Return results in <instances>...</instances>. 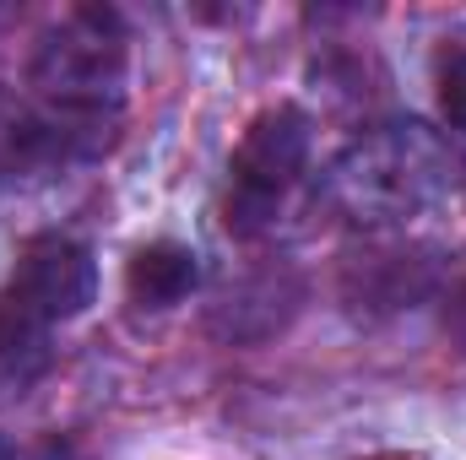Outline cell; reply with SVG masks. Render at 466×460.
Wrapping results in <instances>:
<instances>
[{"label":"cell","mask_w":466,"mask_h":460,"mask_svg":"<svg viewBox=\"0 0 466 460\" xmlns=\"http://www.w3.org/2000/svg\"><path fill=\"white\" fill-rule=\"evenodd\" d=\"M0 460H16V450H11V439L0 434Z\"/></svg>","instance_id":"9"},{"label":"cell","mask_w":466,"mask_h":460,"mask_svg":"<svg viewBox=\"0 0 466 460\" xmlns=\"http://www.w3.org/2000/svg\"><path fill=\"white\" fill-rule=\"evenodd\" d=\"M434 87H440V115H445V125L466 135V49H451L440 60Z\"/></svg>","instance_id":"7"},{"label":"cell","mask_w":466,"mask_h":460,"mask_svg":"<svg viewBox=\"0 0 466 460\" xmlns=\"http://www.w3.org/2000/svg\"><path fill=\"white\" fill-rule=\"evenodd\" d=\"M461 185L456 146L423 119L374 125L331 163V201L352 223H407Z\"/></svg>","instance_id":"1"},{"label":"cell","mask_w":466,"mask_h":460,"mask_svg":"<svg viewBox=\"0 0 466 460\" xmlns=\"http://www.w3.org/2000/svg\"><path fill=\"white\" fill-rule=\"evenodd\" d=\"M304 163H309V115L304 109L277 104V109L249 119V130L228 163V201H223L228 233L255 238L271 228L288 190L304 179Z\"/></svg>","instance_id":"4"},{"label":"cell","mask_w":466,"mask_h":460,"mask_svg":"<svg viewBox=\"0 0 466 460\" xmlns=\"http://www.w3.org/2000/svg\"><path fill=\"white\" fill-rule=\"evenodd\" d=\"M440 325H445V336L456 346H466V276L445 287V298H440Z\"/></svg>","instance_id":"8"},{"label":"cell","mask_w":466,"mask_h":460,"mask_svg":"<svg viewBox=\"0 0 466 460\" xmlns=\"http://www.w3.org/2000/svg\"><path fill=\"white\" fill-rule=\"evenodd\" d=\"M429 293V265L407 255H369L363 265L348 271V298L369 309H401Z\"/></svg>","instance_id":"6"},{"label":"cell","mask_w":466,"mask_h":460,"mask_svg":"<svg viewBox=\"0 0 466 460\" xmlns=\"http://www.w3.org/2000/svg\"><path fill=\"white\" fill-rule=\"evenodd\" d=\"M125 82V27L115 11H71L33 55V87L49 98V115L104 125Z\"/></svg>","instance_id":"3"},{"label":"cell","mask_w":466,"mask_h":460,"mask_svg":"<svg viewBox=\"0 0 466 460\" xmlns=\"http://www.w3.org/2000/svg\"><path fill=\"white\" fill-rule=\"evenodd\" d=\"M98 298V260L71 233H38L0 293V363L27 374L60 320H76Z\"/></svg>","instance_id":"2"},{"label":"cell","mask_w":466,"mask_h":460,"mask_svg":"<svg viewBox=\"0 0 466 460\" xmlns=\"http://www.w3.org/2000/svg\"><path fill=\"white\" fill-rule=\"evenodd\" d=\"M196 282H201V260L190 244H174V238L141 244L125 265V293L141 309H174L196 293Z\"/></svg>","instance_id":"5"}]
</instances>
